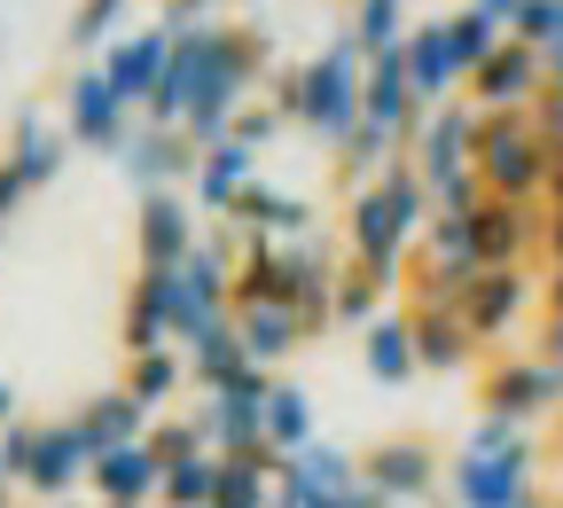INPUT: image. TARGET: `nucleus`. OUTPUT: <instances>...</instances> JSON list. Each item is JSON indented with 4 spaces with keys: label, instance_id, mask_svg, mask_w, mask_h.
Masks as SVG:
<instances>
[{
    "label": "nucleus",
    "instance_id": "13",
    "mask_svg": "<svg viewBox=\"0 0 563 508\" xmlns=\"http://www.w3.org/2000/svg\"><path fill=\"white\" fill-rule=\"evenodd\" d=\"M173 289H180V274L133 266V281H125V313H118L125 360H141V352H173Z\"/></svg>",
    "mask_w": 563,
    "mask_h": 508
},
{
    "label": "nucleus",
    "instance_id": "23",
    "mask_svg": "<svg viewBox=\"0 0 563 508\" xmlns=\"http://www.w3.org/2000/svg\"><path fill=\"white\" fill-rule=\"evenodd\" d=\"M258 188V150H243V141H220V150H203V165H196V180H188V196H196V211H228L243 203Z\"/></svg>",
    "mask_w": 563,
    "mask_h": 508
},
{
    "label": "nucleus",
    "instance_id": "38",
    "mask_svg": "<svg viewBox=\"0 0 563 508\" xmlns=\"http://www.w3.org/2000/svg\"><path fill=\"white\" fill-rule=\"evenodd\" d=\"M211 493H220V454H203V462H188V470H165L157 508H211Z\"/></svg>",
    "mask_w": 563,
    "mask_h": 508
},
{
    "label": "nucleus",
    "instance_id": "28",
    "mask_svg": "<svg viewBox=\"0 0 563 508\" xmlns=\"http://www.w3.org/2000/svg\"><path fill=\"white\" fill-rule=\"evenodd\" d=\"M235 329H243V344H251V360L258 368H282L313 329H306V313H290V306H251V313H235Z\"/></svg>",
    "mask_w": 563,
    "mask_h": 508
},
{
    "label": "nucleus",
    "instance_id": "10",
    "mask_svg": "<svg viewBox=\"0 0 563 508\" xmlns=\"http://www.w3.org/2000/svg\"><path fill=\"white\" fill-rule=\"evenodd\" d=\"M532 470H540V454L525 439L509 454H454L446 485H454V508H517V500H532Z\"/></svg>",
    "mask_w": 563,
    "mask_h": 508
},
{
    "label": "nucleus",
    "instance_id": "12",
    "mask_svg": "<svg viewBox=\"0 0 563 508\" xmlns=\"http://www.w3.org/2000/svg\"><path fill=\"white\" fill-rule=\"evenodd\" d=\"M485 118H509V110H532L540 95H548V70H540V47H525V40H501V55H493L477 79L462 87Z\"/></svg>",
    "mask_w": 563,
    "mask_h": 508
},
{
    "label": "nucleus",
    "instance_id": "22",
    "mask_svg": "<svg viewBox=\"0 0 563 508\" xmlns=\"http://www.w3.org/2000/svg\"><path fill=\"white\" fill-rule=\"evenodd\" d=\"M258 368L251 360V344H243V329H235V313L228 321H211L196 344H188V384L203 391V399H220V391H235L243 376Z\"/></svg>",
    "mask_w": 563,
    "mask_h": 508
},
{
    "label": "nucleus",
    "instance_id": "55",
    "mask_svg": "<svg viewBox=\"0 0 563 508\" xmlns=\"http://www.w3.org/2000/svg\"><path fill=\"white\" fill-rule=\"evenodd\" d=\"M63 508H79V500H63Z\"/></svg>",
    "mask_w": 563,
    "mask_h": 508
},
{
    "label": "nucleus",
    "instance_id": "32",
    "mask_svg": "<svg viewBox=\"0 0 563 508\" xmlns=\"http://www.w3.org/2000/svg\"><path fill=\"white\" fill-rule=\"evenodd\" d=\"M336 173L352 180V188H376L384 173H391V157H399V141L384 133V125H361V133H352V141H336Z\"/></svg>",
    "mask_w": 563,
    "mask_h": 508
},
{
    "label": "nucleus",
    "instance_id": "9",
    "mask_svg": "<svg viewBox=\"0 0 563 508\" xmlns=\"http://www.w3.org/2000/svg\"><path fill=\"white\" fill-rule=\"evenodd\" d=\"M133 251H141V266H157V274H180V266L203 251V228H196V196H180V188H157V196H141V203H133Z\"/></svg>",
    "mask_w": 563,
    "mask_h": 508
},
{
    "label": "nucleus",
    "instance_id": "43",
    "mask_svg": "<svg viewBox=\"0 0 563 508\" xmlns=\"http://www.w3.org/2000/svg\"><path fill=\"white\" fill-rule=\"evenodd\" d=\"M532 133L548 141V150H555V157H563V87H548V95L532 102Z\"/></svg>",
    "mask_w": 563,
    "mask_h": 508
},
{
    "label": "nucleus",
    "instance_id": "33",
    "mask_svg": "<svg viewBox=\"0 0 563 508\" xmlns=\"http://www.w3.org/2000/svg\"><path fill=\"white\" fill-rule=\"evenodd\" d=\"M501 40H509V32H501V24H485L477 9H454V16H446V47H454V70H462V87L477 79V70H485L493 55H501Z\"/></svg>",
    "mask_w": 563,
    "mask_h": 508
},
{
    "label": "nucleus",
    "instance_id": "3",
    "mask_svg": "<svg viewBox=\"0 0 563 508\" xmlns=\"http://www.w3.org/2000/svg\"><path fill=\"white\" fill-rule=\"evenodd\" d=\"M298 125L313 141H329V150L368 125V55L352 32H336L321 55L298 63Z\"/></svg>",
    "mask_w": 563,
    "mask_h": 508
},
{
    "label": "nucleus",
    "instance_id": "35",
    "mask_svg": "<svg viewBox=\"0 0 563 508\" xmlns=\"http://www.w3.org/2000/svg\"><path fill=\"white\" fill-rule=\"evenodd\" d=\"M376 321H384V281L361 274V266H344V274H336V329H361V336H368Z\"/></svg>",
    "mask_w": 563,
    "mask_h": 508
},
{
    "label": "nucleus",
    "instance_id": "44",
    "mask_svg": "<svg viewBox=\"0 0 563 508\" xmlns=\"http://www.w3.org/2000/svg\"><path fill=\"white\" fill-rule=\"evenodd\" d=\"M24 196H32V188H24V173H16L9 157H0V228H9L16 211H24Z\"/></svg>",
    "mask_w": 563,
    "mask_h": 508
},
{
    "label": "nucleus",
    "instance_id": "17",
    "mask_svg": "<svg viewBox=\"0 0 563 508\" xmlns=\"http://www.w3.org/2000/svg\"><path fill=\"white\" fill-rule=\"evenodd\" d=\"M525 306H532V274H525V266H485V274L462 289V321H470V336H477V344L509 336Z\"/></svg>",
    "mask_w": 563,
    "mask_h": 508
},
{
    "label": "nucleus",
    "instance_id": "15",
    "mask_svg": "<svg viewBox=\"0 0 563 508\" xmlns=\"http://www.w3.org/2000/svg\"><path fill=\"white\" fill-rule=\"evenodd\" d=\"M361 477L384 493V508H399V500L439 493L446 462H439L431 446H422V439H384V446H368V454H361Z\"/></svg>",
    "mask_w": 563,
    "mask_h": 508
},
{
    "label": "nucleus",
    "instance_id": "19",
    "mask_svg": "<svg viewBox=\"0 0 563 508\" xmlns=\"http://www.w3.org/2000/svg\"><path fill=\"white\" fill-rule=\"evenodd\" d=\"M228 220H235L243 243H313V203L290 196V188H274V180H258Z\"/></svg>",
    "mask_w": 563,
    "mask_h": 508
},
{
    "label": "nucleus",
    "instance_id": "50",
    "mask_svg": "<svg viewBox=\"0 0 563 508\" xmlns=\"http://www.w3.org/2000/svg\"><path fill=\"white\" fill-rule=\"evenodd\" d=\"M9 422H16V384L0 376V430H9Z\"/></svg>",
    "mask_w": 563,
    "mask_h": 508
},
{
    "label": "nucleus",
    "instance_id": "45",
    "mask_svg": "<svg viewBox=\"0 0 563 508\" xmlns=\"http://www.w3.org/2000/svg\"><path fill=\"white\" fill-rule=\"evenodd\" d=\"M220 9H228V0H173V9H165V24H220Z\"/></svg>",
    "mask_w": 563,
    "mask_h": 508
},
{
    "label": "nucleus",
    "instance_id": "8",
    "mask_svg": "<svg viewBox=\"0 0 563 508\" xmlns=\"http://www.w3.org/2000/svg\"><path fill=\"white\" fill-rule=\"evenodd\" d=\"M274 368H251L235 391H220V399H203L196 407V422H203V446L220 454V462H235V454H266V399H274Z\"/></svg>",
    "mask_w": 563,
    "mask_h": 508
},
{
    "label": "nucleus",
    "instance_id": "29",
    "mask_svg": "<svg viewBox=\"0 0 563 508\" xmlns=\"http://www.w3.org/2000/svg\"><path fill=\"white\" fill-rule=\"evenodd\" d=\"M361 360H368V376H376V384H407V376H422L415 321H407V313H384V321L361 336Z\"/></svg>",
    "mask_w": 563,
    "mask_h": 508
},
{
    "label": "nucleus",
    "instance_id": "41",
    "mask_svg": "<svg viewBox=\"0 0 563 508\" xmlns=\"http://www.w3.org/2000/svg\"><path fill=\"white\" fill-rule=\"evenodd\" d=\"M32 446H40V422H9V430H0V470H9L16 485H24V470H32Z\"/></svg>",
    "mask_w": 563,
    "mask_h": 508
},
{
    "label": "nucleus",
    "instance_id": "42",
    "mask_svg": "<svg viewBox=\"0 0 563 508\" xmlns=\"http://www.w3.org/2000/svg\"><path fill=\"white\" fill-rule=\"evenodd\" d=\"M282 125H290V118H282L274 102H251V110L235 118V133H228V141H243V150H266V141H274Z\"/></svg>",
    "mask_w": 563,
    "mask_h": 508
},
{
    "label": "nucleus",
    "instance_id": "39",
    "mask_svg": "<svg viewBox=\"0 0 563 508\" xmlns=\"http://www.w3.org/2000/svg\"><path fill=\"white\" fill-rule=\"evenodd\" d=\"M509 40H525V47H540V55H548V47L563 40V0H525V16H517V32H509Z\"/></svg>",
    "mask_w": 563,
    "mask_h": 508
},
{
    "label": "nucleus",
    "instance_id": "2",
    "mask_svg": "<svg viewBox=\"0 0 563 508\" xmlns=\"http://www.w3.org/2000/svg\"><path fill=\"white\" fill-rule=\"evenodd\" d=\"M274 63V32L258 24H203V63H196V110H188V141L196 150H220L235 133V118L251 110V87Z\"/></svg>",
    "mask_w": 563,
    "mask_h": 508
},
{
    "label": "nucleus",
    "instance_id": "7",
    "mask_svg": "<svg viewBox=\"0 0 563 508\" xmlns=\"http://www.w3.org/2000/svg\"><path fill=\"white\" fill-rule=\"evenodd\" d=\"M477 407L485 415H509V422H540L563 407V360L548 352H517V360H493L485 384H477Z\"/></svg>",
    "mask_w": 563,
    "mask_h": 508
},
{
    "label": "nucleus",
    "instance_id": "30",
    "mask_svg": "<svg viewBox=\"0 0 563 508\" xmlns=\"http://www.w3.org/2000/svg\"><path fill=\"white\" fill-rule=\"evenodd\" d=\"M266 446L290 462V454H306V446H321L313 439V399L298 391V384H274V399H266Z\"/></svg>",
    "mask_w": 563,
    "mask_h": 508
},
{
    "label": "nucleus",
    "instance_id": "5",
    "mask_svg": "<svg viewBox=\"0 0 563 508\" xmlns=\"http://www.w3.org/2000/svg\"><path fill=\"white\" fill-rule=\"evenodd\" d=\"M477 133H485V110H477L470 95H454V102H439V110H422V125H415V141H407V157H415V173H422V188H431V196L477 165Z\"/></svg>",
    "mask_w": 563,
    "mask_h": 508
},
{
    "label": "nucleus",
    "instance_id": "24",
    "mask_svg": "<svg viewBox=\"0 0 563 508\" xmlns=\"http://www.w3.org/2000/svg\"><path fill=\"white\" fill-rule=\"evenodd\" d=\"M368 125H384L399 150H407L415 125H422V102H415V79H407V55L399 47L368 63Z\"/></svg>",
    "mask_w": 563,
    "mask_h": 508
},
{
    "label": "nucleus",
    "instance_id": "27",
    "mask_svg": "<svg viewBox=\"0 0 563 508\" xmlns=\"http://www.w3.org/2000/svg\"><path fill=\"white\" fill-rule=\"evenodd\" d=\"M407 321H415V352H422V368H431V376H454V368H470V360H477V336H470L462 313H446V306H407Z\"/></svg>",
    "mask_w": 563,
    "mask_h": 508
},
{
    "label": "nucleus",
    "instance_id": "1",
    "mask_svg": "<svg viewBox=\"0 0 563 508\" xmlns=\"http://www.w3.org/2000/svg\"><path fill=\"white\" fill-rule=\"evenodd\" d=\"M431 220H439V196L422 188L415 157H391V173H384L376 188H361V196H352V220H344L352 266H361V274H376V281L391 289V274L407 266V251L422 243V228H431Z\"/></svg>",
    "mask_w": 563,
    "mask_h": 508
},
{
    "label": "nucleus",
    "instance_id": "21",
    "mask_svg": "<svg viewBox=\"0 0 563 508\" xmlns=\"http://www.w3.org/2000/svg\"><path fill=\"white\" fill-rule=\"evenodd\" d=\"M70 422H79L87 454L102 462V454H118V446H141V439H150V422H157V415H150V407H141V399H133V391L118 384V391H95V399H87L79 415H70Z\"/></svg>",
    "mask_w": 563,
    "mask_h": 508
},
{
    "label": "nucleus",
    "instance_id": "11",
    "mask_svg": "<svg viewBox=\"0 0 563 508\" xmlns=\"http://www.w3.org/2000/svg\"><path fill=\"white\" fill-rule=\"evenodd\" d=\"M173 24H141V32H125V40H110L95 63H102V79L133 102V110H150V95H157V79H165V63H173Z\"/></svg>",
    "mask_w": 563,
    "mask_h": 508
},
{
    "label": "nucleus",
    "instance_id": "40",
    "mask_svg": "<svg viewBox=\"0 0 563 508\" xmlns=\"http://www.w3.org/2000/svg\"><path fill=\"white\" fill-rule=\"evenodd\" d=\"M509 446H525V422H509V415H477L462 439V454H509Z\"/></svg>",
    "mask_w": 563,
    "mask_h": 508
},
{
    "label": "nucleus",
    "instance_id": "54",
    "mask_svg": "<svg viewBox=\"0 0 563 508\" xmlns=\"http://www.w3.org/2000/svg\"><path fill=\"white\" fill-rule=\"evenodd\" d=\"M0 47H9V32H0Z\"/></svg>",
    "mask_w": 563,
    "mask_h": 508
},
{
    "label": "nucleus",
    "instance_id": "51",
    "mask_svg": "<svg viewBox=\"0 0 563 508\" xmlns=\"http://www.w3.org/2000/svg\"><path fill=\"white\" fill-rule=\"evenodd\" d=\"M540 70H548V87H563V47H548V55H540Z\"/></svg>",
    "mask_w": 563,
    "mask_h": 508
},
{
    "label": "nucleus",
    "instance_id": "18",
    "mask_svg": "<svg viewBox=\"0 0 563 508\" xmlns=\"http://www.w3.org/2000/svg\"><path fill=\"white\" fill-rule=\"evenodd\" d=\"M87 493H95V508H157L165 462L150 454V439H141V446H118V454H102V462L87 470Z\"/></svg>",
    "mask_w": 563,
    "mask_h": 508
},
{
    "label": "nucleus",
    "instance_id": "16",
    "mask_svg": "<svg viewBox=\"0 0 563 508\" xmlns=\"http://www.w3.org/2000/svg\"><path fill=\"white\" fill-rule=\"evenodd\" d=\"M87 470H95V454H87V439H79V422H40V446H32V470H24V493H40V500H70L87 485Z\"/></svg>",
    "mask_w": 563,
    "mask_h": 508
},
{
    "label": "nucleus",
    "instance_id": "26",
    "mask_svg": "<svg viewBox=\"0 0 563 508\" xmlns=\"http://www.w3.org/2000/svg\"><path fill=\"white\" fill-rule=\"evenodd\" d=\"M9 165L24 173V188H47V180L70 165V133H63L55 118H40V110H16V125H9Z\"/></svg>",
    "mask_w": 563,
    "mask_h": 508
},
{
    "label": "nucleus",
    "instance_id": "49",
    "mask_svg": "<svg viewBox=\"0 0 563 508\" xmlns=\"http://www.w3.org/2000/svg\"><path fill=\"white\" fill-rule=\"evenodd\" d=\"M540 352H548V360H563V313H548V329H540Z\"/></svg>",
    "mask_w": 563,
    "mask_h": 508
},
{
    "label": "nucleus",
    "instance_id": "34",
    "mask_svg": "<svg viewBox=\"0 0 563 508\" xmlns=\"http://www.w3.org/2000/svg\"><path fill=\"white\" fill-rule=\"evenodd\" d=\"M407 0H352V40H361V55L376 63V55H391V47H407Z\"/></svg>",
    "mask_w": 563,
    "mask_h": 508
},
{
    "label": "nucleus",
    "instance_id": "37",
    "mask_svg": "<svg viewBox=\"0 0 563 508\" xmlns=\"http://www.w3.org/2000/svg\"><path fill=\"white\" fill-rule=\"evenodd\" d=\"M150 454H157L165 470L203 462V454H211V446H203V422H196V415H157V422H150Z\"/></svg>",
    "mask_w": 563,
    "mask_h": 508
},
{
    "label": "nucleus",
    "instance_id": "14",
    "mask_svg": "<svg viewBox=\"0 0 563 508\" xmlns=\"http://www.w3.org/2000/svg\"><path fill=\"white\" fill-rule=\"evenodd\" d=\"M125 180H133V196H157V188H180V180H196V165H203V150L180 133V125H141L133 141H125Z\"/></svg>",
    "mask_w": 563,
    "mask_h": 508
},
{
    "label": "nucleus",
    "instance_id": "20",
    "mask_svg": "<svg viewBox=\"0 0 563 508\" xmlns=\"http://www.w3.org/2000/svg\"><path fill=\"white\" fill-rule=\"evenodd\" d=\"M540 243H548V203H501V196H485V211H477L485 266H525Z\"/></svg>",
    "mask_w": 563,
    "mask_h": 508
},
{
    "label": "nucleus",
    "instance_id": "48",
    "mask_svg": "<svg viewBox=\"0 0 563 508\" xmlns=\"http://www.w3.org/2000/svg\"><path fill=\"white\" fill-rule=\"evenodd\" d=\"M540 251H548V266H563V211H548V243Z\"/></svg>",
    "mask_w": 563,
    "mask_h": 508
},
{
    "label": "nucleus",
    "instance_id": "31",
    "mask_svg": "<svg viewBox=\"0 0 563 508\" xmlns=\"http://www.w3.org/2000/svg\"><path fill=\"white\" fill-rule=\"evenodd\" d=\"M180 384H188V352H141V360H125V391L150 415H165Z\"/></svg>",
    "mask_w": 563,
    "mask_h": 508
},
{
    "label": "nucleus",
    "instance_id": "36",
    "mask_svg": "<svg viewBox=\"0 0 563 508\" xmlns=\"http://www.w3.org/2000/svg\"><path fill=\"white\" fill-rule=\"evenodd\" d=\"M125 9H133V0H79V9H70V47L102 55L110 40H125Z\"/></svg>",
    "mask_w": 563,
    "mask_h": 508
},
{
    "label": "nucleus",
    "instance_id": "52",
    "mask_svg": "<svg viewBox=\"0 0 563 508\" xmlns=\"http://www.w3.org/2000/svg\"><path fill=\"white\" fill-rule=\"evenodd\" d=\"M9 500H16V477H9V470H0V508H9Z\"/></svg>",
    "mask_w": 563,
    "mask_h": 508
},
{
    "label": "nucleus",
    "instance_id": "4",
    "mask_svg": "<svg viewBox=\"0 0 563 508\" xmlns=\"http://www.w3.org/2000/svg\"><path fill=\"white\" fill-rule=\"evenodd\" d=\"M470 173L485 180V196H501V203H540L548 173H555V150L532 133V110H509V118H485Z\"/></svg>",
    "mask_w": 563,
    "mask_h": 508
},
{
    "label": "nucleus",
    "instance_id": "46",
    "mask_svg": "<svg viewBox=\"0 0 563 508\" xmlns=\"http://www.w3.org/2000/svg\"><path fill=\"white\" fill-rule=\"evenodd\" d=\"M470 9H477L485 24H501V32H517V16H525V0H470Z\"/></svg>",
    "mask_w": 563,
    "mask_h": 508
},
{
    "label": "nucleus",
    "instance_id": "25",
    "mask_svg": "<svg viewBox=\"0 0 563 508\" xmlns=\"http://www.w3.org/2000/svg\"><path fill=\"white\" fill-rule=\"evenodd\" d=\"M399 55H407V79H415V102H422V110H439V102H454V87H462V70H454V47H446V16H431V24H415Z\"/></svg>",
    "mask_w": 563,
    "mask_h": 508
},
{
    "label": "nucleus",
    "instance_id": "6",
    "mask_svg": "<svg viewBox=\"0 0 563 508\" xmlns=\"http://www.w3.org/2000/svg\"><path fill=\"white\" fill-rule=\"evenodd\" d=\"M63 133H70V150L125 157V141H133V102L102 79V63H79V79L63 87Z\"/></svg>",
    "mask_w": 563,
    "mask_h": 508
},
{
    "label": "nucleus",
    "instance_id": "47",
    "mask_svg": "<svg viewBox=\"0 0 563 508\" xmlns=\"http://www.w3.org/2000/svg\"><path fill=\"white\" fill-rule=\"evenodd\" d=\"M540 306H548V313H563V266H548V281H540Z\"/></svg>",
    "mask_w": 563,
    "mask_h": 508
},
{
    "label": "nucleus",
    "instance_id": "53",
    "mask_svg": "<svg viewBox=\"0 0 563 508\" xmlns=\"http://www.w3.org/2000/svg\"><path fill=\"white\" fill-rule=\"evenodd\" d=\"M517 508H548V500H540V493H532V500H517Z\"/></svg>",
    "mask_w": 563,
    "mask_h": 508
}]
</instances>
